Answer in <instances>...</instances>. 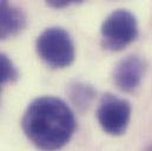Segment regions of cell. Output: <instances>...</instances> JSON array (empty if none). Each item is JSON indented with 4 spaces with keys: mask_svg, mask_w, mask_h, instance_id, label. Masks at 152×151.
<instances>
[{
    "mask_svg": "<svg viewBox=\"0 0 152 151\" xmlns=\"http://www.w3.org/2000/svg\"><path fill=\"white\" fill-rule=\"evenodd\" d=\"M77 122L73 111L57 97H39L30 103L21 119L26 137L42 151L65 147L75 133Z\"/></svg>",
    "mask_w": 152,
    "mask_h": 151,
    "instance_id": "cell-1",
    "label": "cell"
},
{
    "mask_svg": "<svg viewBox=\"0 0 152 151\" xmlns=\"http://www.w3.org/2000/svg\"><path fill=\"white\" fill-rule=\"evenodd\" d=\"M38 56L51 67L64 69L70 66L76 57L73 40L63 27L46 29L37 39Z\"/></svg>",
    "mask_w": 152,
    "mask_h": 151,
    "instance_id": "cell-2",
    "label": "cell"
},
{
    "mask_svg": "<svg viewBox=\"0 0 152 151\" xmlns=\"http://www.w3.org/2000/svg\"><path fill=\"white\" fill-rule=\"evenodd\" d=\"M102 46L109 51H120L138 37L136 17L126 10L109 14L100 27Z\"/></svg>",
    "mask_w": 152,
    "mask_h": 151,
    "instance_id": "cell-3",
    "label": "cell"
},
{
    "mask_svg": "<svg viewBox=\"0 0 152 151\" xmlns=\"http://www.w3.org/2000/svg\"><path fill=\"white\" fill-rule=\"evenodd\" d=\"M98 123L102 129L112 136L123 135L130 123L131 105L127 100L113 95H105L97 110Z\"/></svg>",
    "mask_w": 152,
    "mask_h": 151,
    "instance_id": "cell-4",
    "label": "cell"
},
{
    "mask_svg": "<svg viewBox=\"0 0 152 151\" xmlns=\"http://www.w3.org/2000/svg\"><path fill=\"white\" fill-rule=\"evenodd\" d=\"M145 67V62L139 56L131 54L123 58L114 66L113 81L115 86L124 92L136 90L143 79Z\"/></svg>",
    "mask_w": 152,
    "mask_h": 151,
    "instance_id": "cell-5",
    "label": "cell"
},
{
    "mask_svg": "<svg viewBox=\"0 0 152 151\" xmlns=\"http://www.w3.org/2000/svg\"><path fill=\"white\" fill-rule=\"evenodd\" d=\"M26 25L24 11L6 1H0V40L17 36Z\"/></svg>",
    "mask_w": 152,
    "mask_h": 151,
    "instance_id": "cell-6",
    "label": "cell"
},
{
    "mask_svg": "<svg viewBox=\"0 0 152 151\" xmlns=\"http://www.w3.org/2000/svg\"><path fill=\"white\" fill-rule=\"evenodd\" d=\"M69 96L75 106L84 110L90 106L96 96V91L91 85L81 81H75L69 86Z\"/></svg>",
    "mask_w": 152,
    "mask_h": 151,
    "instance_id": "cell-7",
    "label": "cell"
},
{
    "mask_svg": "<svg viewBox=\"0 0 152 151\" xmlns=\"http://www.w3.org/2000/svg\"><path fill=\"white\" fill-rule=\"evenodd\" d=\"M19 77L18 69L13 64V62L4 53L0 52V86L17 80Z\"/></svg>",
    "mask_w": 152,
    "mask_h": 151,
    "instance_id": "cell-8",
    "label": "cell"
},
{
    "mask_svg": "<svg viewBox=\"0 0 152 151\" xmlns=\"http://www.w3.org/2000/svg\"><path fill=\"white\" fill-rule=\"evenodd\" d=\"M47 4L51 7H54V8H63V7L69 6L71 2L70 1H48Z\"/></svg>",
    "mask_w": 152,
    "mask_h": 151,
    "instance_id": "cell-9",
    "label": "cell"
},
{
    "mask_svg": "<svg viewBox=\"0 0 152 151\" xmlns=\"http://www.w3.org/2000/svg\"><path fill=\"white\" fill-rule=\"evenodd\" d=\"M144 151H152V143L150 144V145H149V147H146V148H145V150H144Z\"/></svg>",
    "mask_w": 152,
    "mask_h": 151,
    "instance_id": "cell-10",
    "label": "cell"
}]
</instances>
